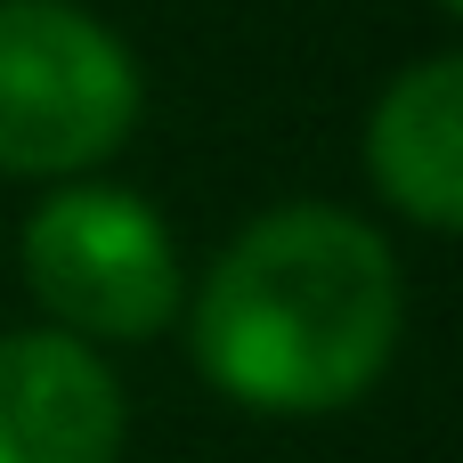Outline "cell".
<instances>
[{
	"label": "cell",
	"mask_w": 463,
	"mask_h": 463,
	"mask_svg": "<svg viewBox=\"0 0 463 463\" xmlns=\"http://www.w3.org/2000/svg\"><path fill=\"white\" fill-rule=\"evenodd\" d=\"M439 8H448V16H456V8H463V0H439Z\"/></svg>",
	"instance_id": "6"
},
{
	"label": "cell",
	"mask_w": 463,
	"mask_h": 463,
	"mask_svg": "<svg viewBox=\"0 0 463 463\" xmlns=\"http://www.w3.org/2000/svg\"><path fill=\"white\" fill-rule=\"evenodd\" d=\"M122 383L114 366L57 334H0V463H122Z\"/></svg>",
	"instance_id": "4"
},
{
	"label": "cell",
	"mask_w": 463,
	"mask_h": 463,
	"mask_svg": "<svg viewBox=\"0 0 463 463\" xmlns=\"http://www.w3.org/2000/svg\"><path fill=\"white\" fill-rule=\"evenodd\" d=\"M399 326L407 285L383 228L342 203H285L212 260L187 350L203 383L252 415H334L383 383Z\"/></svg>",
	"instance_id": "1"
},
{
	"label": "cell",
	"mask_w": 463,
	"mask_h": 463,
	"mask_svg": "<svg viewBox=\"0 0 463 463\" xmlns=\"http://www.w3.org/2000/svg\"><path fill=\"white\" fill-rule=\"evenodd\" d=\"M138 57L73 0H0V171L73 179L138 130Z\"/></svg>",
	"instance_id": "2"
},
{
	"label": "cell",
	"mask_w": 463,
	"mask_h": 463,
	"mask_svg": "<svg viewBox=\"0 0 463 463\" xmlns=\"http://www.w3.org/2000/svg\"><path fill=\"white\" fill-rule=\"evenodd\" d=\"M366 171H374V195L399 203L415 228L448 236L463 220V57L456 49L407 65L374 98Z\"/></svg>",
	"instance_id": "5"
},
{
	"label": "cell",
	"mask_w": 463,
	"mask_h": 463,
	"mask_svg": "<svg viewBox=\"0 0 463 463\" xmlns=\"http://www.w3.org/2000/svg\"><path fill=\"white\" fill-rule=\"evenodd\" d=\"M24 293L73 342H155L187 309V269L163 212L130 187H57L33 203L24 236Z\"/></svg>",
	"instance_id": "3"
}]
</instances>
